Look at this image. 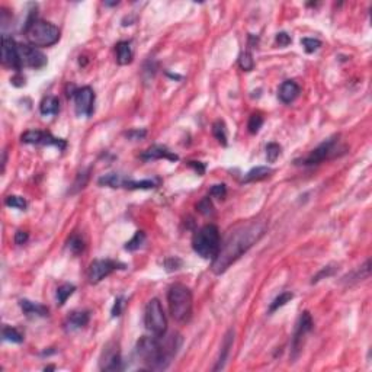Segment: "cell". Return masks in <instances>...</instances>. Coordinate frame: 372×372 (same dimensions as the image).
Listing matches in <instances>:
<instances>
[{"mask_svg":"<svg viewBox=\"0 0 372 372\" xmlns=\"http://www.w3.org/2000/svg\"><path fill=\"white\" fill-rule=\"evenodd\" d=\"M122 306H124V296H118L115 300V304L112 307V317H118L122 313Z\"/></svg>","mask_w":372,"mask_h":372,"instance_id":"cell-42","label":"cell"},{"mask_svg":"<svg viewBox=\"0 0 372 372\" xmlns=\"http://www.w3.org/2000/svg\"><path fill=\"white\" fill-rule=\"evenodd\" d=\"M212 134L218 140L219 144L227 145V128H226V124L222 121L214 122V125H212Z\"/></svg>","mask_w":372,"mask_h":372,"instance_id":"cell-28","label":"cell"},{"mask_svg":"<svg viewBox=\"0 0 372 372\" xmlns=\"http://www.w3.org/2000/svg\"><path fill=\"white\" fill-rule=\"evenodd\" d=\"M116 61L119 65H127L132 61V48L129 41H121L116 44Z\"/></svg>","mask_w":372,"mask_h":372,"instance_id":"cell-19","label":"cell"},{"mask_svg":"<svg viewBox=\"0 0 372 372\" xmlns=\"http://www.w3.org/2000/svg\"><path fill=\"white\" fill-rule=\"evenodd\" d=\"M337 270V268L336 266H324L323 269L313 278V281H311V283H317L319 281H321V279H324V278H329V276H332V275H334V272Z\"/></svg>","mask_w":372,"mask_h":372,"instance_id":"cell-38","label":"cell"},{"mask_svg":"<svg viewBox=\"0 0 372 372\" xmlns=\"http://www.w3.org/2000/svg\"><path fill=\"white\" fill-rule=\"evenodd\" d=\"M279 154H281V147H279V144H276V142H269V144L266 145V159H268L269 163L276 162V159L279 157Z\"/></svg>","mask_w":372,"mask_h":372,"instance_id":"cell-35","label":"cell"},{"mask_svg":"<svg viewBox=\"0 0 372 372\" xmlns=\"http://www.w3.org/2000/svg\"><path fill=\"white\" fill-rule=\"evenodd\" d=\"M76 291V286L71 283H63L61 286H58L57 289V304L58 306H64L65 301L73 295V292Z\"/></svg>","mask_w":372,"mask_h":372,"instance_id":"cell-24","label":"cell"},{"mask_svg":"<svg viewBox=\"0 0 372 372\" xmlns=\"http://www.w3.org/2000/svg\"><path fill=\"white\" fill-rule=\"evenodd\" d=\"M209 195L217 198V199H224V196L227 195V188L224 183H218V185H214L211 189H209Z\"/></svg>","mask_w":372,"mask_h":372,"instance_id":"cell-39","label":"cell"},{"mask_svg":"<svg viewBox=\"0 0 372 372\" xmlns=\"http://www.w3.org/2000/svg\"><path fill=\"white\" fill-rule=\"evenodd\" d=\"M144 243H145V233L141 230L137 231V233L134 234V237H132L129 242H127V244H125V250H128V252H135V250H138Z\"/></svg>","mask_w":372,"mask_h":372,"instance_id":"cell-27","label":"cell"},{"mask_svg":"<svg viewBox=\"0 0 372 372\" xmlns=\"http://www.w3.org/2000/svg\"><path fill=\"white\" fill-rule=\"evenodd\" d=\"M301 93V88L294 80H285L278 89V98L282 103H291L295 101Z\"/></svg>","mask_w":372,"mask_h":372,"instance_id":"cell-16","label":"cell"},{"mask_svg":"<svg viewBox=\"0 0 372 372\" xmlns=\"http://www.w3.org/2000/svg\"><path fill=\"white\" fill-rule=\"evenodd\" d=\"M272 169L268 166H257L253 167L252 170H249L244 176V183H250V182H259V180L266 179L272 175Z\"/></svg>","mask_w":372,"mask_h":372,"instance_id":"cell-21","label":"cell"},{"mask_svg":"<svg viewBox=\"0 0 372 372\" xmlns=\"http://www.w3.org/2000/svg\"><path fill=\"white\" fill-rule=\"evenodd\" d=\"M28 242V233L26 231H16V234H15V243L16 244H25Z\"/></svg>","mask_w":372,"mask_h":372,"instance_id":"cell-44","label":"cell"},{"mask_svg":"<svg viewBox=\"0 0 372 372\" xmlns=\"http://www.w3.org/2000/svg\"><path fill=\"white\" fill-rule=\"evenodd\" d=\"M99 368L102 371H119V369H122V359H121V352H119L118 345L108 343L103 347L101 360H99Z\"/></svg>","mask_w":372,"mask_h":372,"instance_id":"cell-13","label":"cell"},{"mask_svg":"<svg viewBox=\"0 0 372 372\" xmlns=\"http://www.w3.org/2000/svg\"><path fill=\"white\" fill-rule=\"evenodd\" d=\"M234 343V332L229 330L227 334L224 336V340H222V345H221V350H219V356L217 359V365L212 368V371H219V369H224L226 366V362L230 356V350Z\"/></svg>","mask_w":372,"mask_h":372,"instance_id":"cell-18","label":"cell"},{"mask_svg":"<svg viewBox=\"0 0 372 372\" xmlns=\"http://www.w3.org/2000/svg\"><path fill=\"white\" fill-rule=\"evenodd\" d=\"M263 125V116L260 114H253V115L249 118V124H247V128L250 134H257L259 129L262 128Z\"/></svg>","mask_w":372,"mask_h":372,"instance_id":"cell-33","label":"cell"},{"mask_svg":"<svg viewBox=\"0 0 372 372\" xmlns=\"http://www.w3.org/2000/svg\"><path fill=\"white\" fill-rule=\"evenodd\" d=\"M276 44L279 45V47H288L291 42H292V38H291V35L289 34H286V32H279V34H276Z\"/></svg>","mask_w":372,"mask_h":372,"instance_id":"cell-41","label":"cell"},{"mask_svg":"<svg viewBox=\"0 0 372 372\" xmlns=\"http://www.w3.org/2000/svg\"><path fill=\"white\" fill-rule=\"evenodd\" d=\"M21 140L25 144H32V145H54L60 150H64L67 142L61 138L52 137L50 132L39 131V129H31L26 131L21 135Z\"/></svg>","mask_w":372,"mask_h":372,"instance_id":"cell-12","label":"cell"},{"mask_svg":"<svg viewBox=\"0 0 372 372\" xmlns=\"http://www.w3.org/2000/svg\"><path fill=\"white\" fill-rule=\"evenodd\" d=\"M2 63H3V65L12 68L18 73L22 70L21 55H19V44H16V41L8 35L2 37Z\"/></svg>","mask_w":372,"mask_h":372,"instance_id":"cell-8","label":"cell"},{"mask_svg":"<svg viewBox=\"0 0 372 372\" xmlns=\"http://www.w3.org/2000/svg\"><path fill=\"white\" fill-rule=\"evenodd\" d=\"M196 211L202 215H211L214 212V205L211 202L209 196H204L198 204H196Z\"/></svg>","mask_w":372,"mask_h":372,"instance_id":"cell-31","label":"cell"},{"mask_svg":"<svg viewBox=\"0 0 372 372\" xmlns=\"http://www.w3.org/2000/svg\"><path fill=\"white\" fill-rule=\"evenodd\" d=\"M239 65H240V68L244 70V71H250V70H253V67H255V61H253V57H252V54L249 51H244L240 54V57H239Z\"/></svg>","mask_w":372,"mask_h":372,"instance_id":"cell-32","label":"cell"},{"mask_svg":"<svg viewBox=\"0 0 372 372\" xmlns=\"http://www.w3.org/2000/svg\"><path fill=\"white\" fill-rule=\"evenodd\" d=\"M19 306L26 316H37V317H47L48 316V308L38 303H32L29 300H21Z\"/></svg>","mask_w":372,"mask_h":372,"instance_id":"cell-20","label":"cell"},{"mask_svg":"<svg viewBox=\"0 0 372 372\" xmlns=\"http://www.w3.org/2000/svg\"><path fill=\"white\" fill-rule=\"evenodd\" d=\"M144 323L148 332H152L154 336H163L166 334L167 330V319L162 303L153 298L148 301L147 307H145V314H144Z\"/></svg>","mask_w":372,"mask_h":372,"instance_id":"cell-6","label":"cell"},{"mask_svg":"<svg viewBox=\"0 0 372 372\" xmlns=\"http://www.w3.org/2000/svg\"><path fill=\"white\" fill-rule=\"evenodd\" d=\"M188 165L192 167L198 175H201V176L205 173V163H201V162H188Z\"/></svg>","mask_w":372,"mask_h":372,"instance_id":"cell-43","label":"cell"},{"mask_svg":"<svg viewBox=\"0 0 372 372\" xmlns=\"http://www.w3.org/2000/svg\"><path fill=\"white\" fill-rule=\"evenodd\" d=\"M145 135V129H142V131H138V129H134V131H129L127 132V137L131 138V140H140Z\"/></svg>","mask_w":372,"mask_h":372,"instance_id":"cell-45","label":"cell"},{"mask_svg":"<svg viewBox=\"0 0 372 372\" xmlns=\"http://www.w3.org/2000/svg\"><path fill=\"white\" fill-rule=\"evenodd\" d=\"M219 244H221L219 230L214 224H206L193 234V250L202 259H214L217 256Z\"/></svg>","mask_w":372,"mask_h":372,"instance_id":"cell-4","label":"cell"},{"mask_svg":"<svg viewBox=\"0 0 372 372\" xmlns=\"http://www.w3.org/2000/svg\"><path fill=\"white\" fill-rule=\"evenodd\" d=\"M127 178H124L122 175H118V173H109V175H105L101 179L98 180V183L101 186H109V188H124V183H125Z\"/></svg>","mask_w":372,"mask_h":372,"instance_id":"cell-23","label":"cell"},{"mask_svg":"<svg viewBox=\"0 0 372 372\" xmlns=\"http://www.w3.org/2000/svg\"><path fill=\"white\" fill-rule=\"evenodd\" d=\"M266 230L268 224L257 219L247 221L233 229L227 234L226 240L219 244L218 253L212 259L211 270L215 275L224 273L236 260H239L253 244H256L265 236Z\"/></svg>","mask_w":372,"mask_h":372,"instance_id":"cell-1","label":"cell"},{"mask_svg":"<svg viewBox=\"0 0 372 372\" xmlns=\"http://www.w3.org/2000/svg\"><path fill=\"white\" fill-rule=\"evenodd\" d=\"M301 44H303L304 50H306V52H308V54L317 51V50L321 47V41L317 38H303L301 39Z\"/></svg>","mask_w":372,"mask_h":372,"instance_id":"cell-36","label":"cell"},{"mask_svg":"<svg viewBox=\"0 0 372 372\" xmlns=\"http://www.w3.org/2000/svg\"><path fill=\"white\" fill-rule=\"evenodd\" d=\"M141 160L144 162H152V160H159V159H167L170 162H176L179 160L178 154L170 152L165 145H152L150 148H147L144 153L140 156Z\"/></svg>","mask_w":372,"mask_h":372,"instance_id":"cell-15","label":"cell"},{"mask_svg":"<svg viewBox=\"0 0 372 372\" xmlns=\"http://www.w3.org/2000/svg\"><path fill=\"white\" fill-rule=\"evenodd\" d=\"M294 298V294L292 292H282L281 295H278L269 306V313H275L276 310H279L281 307H283L286 303H289L291 300Z\"/></svg>","mask_w":372,"mask_h":372,"instance_id":"cell-30","label":"cell"},{"mask_svg":"<svg viewBox=\"0 0 372 372\" xmlns=\"http://www.w3.org/2000/svg\"><path fill=\"white\" fill-rule=\"evenodd\" d=\"M122 268H124V265L118 263L115 260H111V259H98V260H93L92 265H90L89 272H88L89 282H101L106 276H109L114 270L122 269Z\"/></svg>","mask_w":372,"mask_h":372,"instance_id":"cell-9","label":"cell"},{"mask_svg":"<svg viewBox=\"0 0 372 372\" xmlns=\"http://www.w3.org/2000/svg\"><path fill=\"white\" fill-rule=\"evenodd\" d=\"M67 247L73 255H79L85 250V242L79 234H73L67 242Z\"/></svg>","mask_w":372,"mask_h":372,"instance_id":"cell-29","label":"cell"},{"mask_svg":"<svg viewBox=\"0 0 372 372\" xmlns=\"http://www.w3.org/2000/svg\"><path fill=\"white\" fill-rule=\"evenodd\" d=\"M169 311L173 320L178 323H189L192 319L193 298L191 289L183 283H175L167 292Z\"/></svg>","mask_w":372,"mask_h":372,"instance_id":"cell-3","label":"cell"},{"mask_svg":"<svg viewBox=\"0 0 372 372\" xmlns=\"http://www.w3.org/2000/svg\"><path fill=\"white\" fill-rule=\"evenodd\" d=\"M343 152L345 148H340L339 147V137L334 135L332 138L323 141L319 145L316 147L311 153L308 154L307 157L301 159L300 165H304V166H314V165H320L321 162L324 160H329V159H333L336 156H339V152Z\"/></svg>","mask_w":372,"mask_h":372,"instance_id":"cell-7","label":"cell"},{"mask_svg":"<svg viewBox=\"0 0 372 372\" xmlns=\"http://www.w3.org/2000/svg\"><path fill=\"white\" fill-rule=\"evenodd\" d=\"M157 186V182L154 180H125L124 188L127 189H154Z\"/></svg>","mask_w":372,"mask_h":372,"instance_id":"cell-26","label":"cell"},{"mask_svg":"<svg viewBox=\"0 0 372 372\" xmlns=\"http://www.w3.org/2000/svg\"><path fill=\"white\" fill-rule=\"evenodd\" d=\"M19 55L22 67H31V68H42L47 65V57L39 51L37 47L32 45H19Z\"/></svg>","mask_w":372,"mask_h":372,"instance_id":"cell-14","label":"cell"},{"mask_svg":"<svg viewBox=\"0 0 372 372\" xmlns=\"http://www.w3.org/2000/svg\"><path fill=\"white\" fill-rule=\"evenodd\" d=\"M89 169L86 170V172H82V173H79L77 175V179L75 182V185H73V191L71 192L75 193L77 191H80V189H83L85 186H86V183H88V179H89Z\"/></svg>","mask_w":372,"mask_h":372,"instance_id":"cell-37","label":"cell"},{"mask_svg":"<svg viewBox=\"0 0 372 372\" xmlns=\"http://www.w3.org/2000/svg\"><path fill=\"white\" fill-rule=\"evenodd\" d=\"M165 266H166V270L169 272H173V270H178L179 268H182V260L179 257H169L165 262Z\"/></svg>","mask_w":372,"mask_h":372,"instance_id":"cell-40","label":"cell"},{"mask_svg":"<svg viewBox=\"0 0 372 372\" xmlns=\"http://www.w3.org/2000/svg\"><path fill=\"white\" fill-rule=\"evenodd\" d=\"M75 99V108L79 116H90L95 108V92L90 86H83L71 93Z\"/></svg>","mask_w":372,"mask_h":372,"instance_id":"cell-11","label":"cell"},{"mask_svg":"<svg viewBox=\"0 0 372 372\" xmlns=\"http://www.w3.org/2000/svg\"><path fill=\"white\" fill-rule=\"evenodd\" d=\"M5 204L11 208H16V209H25L26 208V201L22 198V196H18V195H11L6 198Z\"/></svg>","mask_w":372,"mask_h":372,"instance_id":"cell-34","label":"cell"},{"mask_svg":"<svg viewBox=\"0 0 372 372\" xmlns=\"http://www.w3.org/2000/svg\"><path fill=\"white\" fill-rule=\"evenodd\" d=\"M313 329V319L310 316L308 311H304L300 317V320L296 323L295 332L292 336V343H291V359H296L300 352H301V347H303V340L304 337L307 336V333L311 332Z\"/></svg>","mask_w":372,"mask_h":372,"instance_id":"cell-10","label":"cell"},{"mask_svg":"<svg viewBox=\"0 0 372 372\" xmlns=\"http://www.w3.org/2000/svg\"><path fill=\"white\" fill-rule=\"evenodd\" d=\"M90 320L89 311H73L64 323V329L67 332H75L77 329H82L88 326Z\"/></svg>","mask_w":372,"mask_h":372,"instance_id":"cell-17","label":"cell"},{"mask_svg":"<svg viewBox=\"0 0 372 372\" xmlns=\"http://www.w3.org/2000/svg\"><path fill=\"white\" fill-rule=\"evenodd\" d=\"M180 345L182 337L179 334L142 336L137 342L135 353L148 369L162 371L170 365L172 359L176 356Z\"/></svg>","mask_w":372,"mask_h":372,"instance_id":"cell-2","label":"cell"},{"mask_svg":"<svg viewBox=\"0 0 372 372\" xmlns=\"http://www.w3.org/2000/svg\"><path fill=\"white\" fill-rule=\"evenodd\" d=\"M60 111V101L55 96H47L39 105V112L42 115H57Z\"/></svg>","mask_w":372,"mask_h":372,"instance_id":"cell-22","label":"cell"},{"mask_svg":"<svg viewBox=\"0 0 372 372\" xmlns=\"http://www.w3.org/2000/svg\"><path fill=\"white\" fill-rule=\"evenodd\" d=\"M26 39L32 47H51L60 39V29L45 21L35 19L31 25L24 29Z\"/></svg>","mask_w":372,"mask_h":372,"instance_id":"cell-5","label":"cell"},{"mask_svg":"<svg viewBox=\"0 0 372 372\" xmlns=\"http://www.w3.org/2000/svg\"><path fill=\"white\" fill-rule=\"evenodd\" d=\"M2 336L5 340L12 342V343H22L24 342V334L21 333L18 329L11 327V326H5L2 330Z\"/></svg>","mask_w":372,"mask_h":372,"instance_id":"cell-25","label":"cell"}]
</instances>
